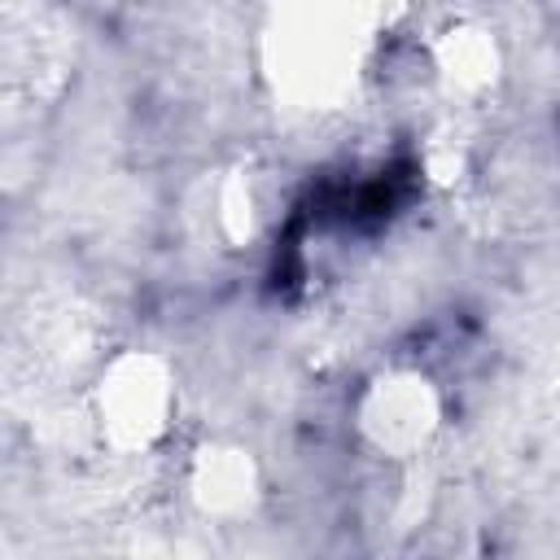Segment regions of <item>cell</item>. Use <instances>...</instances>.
Returning <instances> with one entry per match:
<instances>
[{"label":"cell","instance_id":"obj_3","mask_svg":"<svg viewBox=\"0 0 560 560\" xmlns=\"http://www.w3.org/2000/svg\"><path fill=\"white\" fill-rule=\"evenodd\" d=\"M354 429L372 455L416 459L442 429V389L420 368H385L363 385L354 402Z\"/></svg>","mask_w":560,"mask_h":560},{"label":"cell","instance_id":"obj_5","mask_svg":"<svg viewBox=\"0 0 560 560\" xmlns=\"http://www.w3.org/2000/svg\"><path fill=\"white\" fill-rule=\"evenodd\" d=\"M192 214H197L206 241H214L219 249H249L271 228L276 197H271L262 171L228 166V171H214V179L201 184Z\"/></svg>","mask_w":560,"mask_h":560},{"label":"cell","instance_id":"obj_1","mask_svg":"<svg viewBox=\"0 0 560 560\" xmlns=\"http://www.w3.org/2000/svg\"><path fill=\"white\" fill-rule=\"evenodd\" d=\"M376 39V13L359 4L276 9L258 39L262 79L289 109L332 114L359 96Z\"/></svg>","mask_w":560,"mask_h":560},{"label":"cell","instance_id":"obj_6","mask_svg":"<svg viewBox=\"0 0 560 560\" xmlns=\"http://www.w3.org/2000/svg\"><path fill=\"white\" fill-rule=\"evenodd\" d=\"M429 66H433L438 88L451 101H477L499 83L503 57H499V39L486 26L455 22L438 31V39L429 44Z\"/></svg>","mask_w":560,"mask_h":560},{"label":"cell","instance_id":"obj_4","mask_svg":"<svg viewBox=\"0 0 560 560\" xmlns=\"http://www.w3.org/2000/svg\"><path fill=\"white\" fill-rule=\"evenodd\" d=\"M184 494L210 525H241L262 503V468L241 442H201L184 464Z\"/></svg>","mask_w":560,"mask_h":560},{"label":"cell","instance_id":"obj_7","mask_svg":"<svg viewBox=\"0 0 560 560\" xmlns=\"http://www.w3.org/2000/svg\"><path fill=\"white\" fill-rule=\"evenodd\" d=\"M61 83V44L52 31L39 26L35 13L9 9L4 13V88L18 96H44Z\"/></svg>","mask_w":560,"mask_h":560},{"label":"cell","instance_id":"obj_2","mask_svg":"<svg viewBox=\"0 0 560 560\" xmlns=\"http://www.w3.org/2000/svg\"><path fill=\"white\" fill-rule=\"evenodd\" d=\"M88 429L118 459H140L171 438L179 411V385L162 354L118 350L101 359L88 385Z\"/></svg>","mask_w":560,"mask_h":560},{"label":"cell","instance_id":"obj_8","mask_svg":"<svg viewBox=\"0 0 560 560\" xmlns=\"http://www.w3.org/2000/svg\"><path fill=\"white\" fill-rule=\"evenodd\" d=\"M140 560H210V551L188 534H162V538L144 542Z\"/></svg>","mask_w":560,"mask_h":560}]
</instances>
